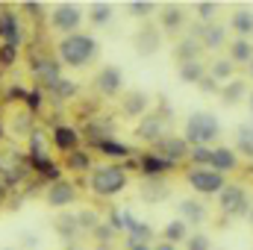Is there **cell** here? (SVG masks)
Instances as JSON below:
<instances>
[{
    "label": "cell",
    "mask_w": 253,
    "mask_h": 250,
    "mask_svg": "<svg viewBox=\"0 0 253 250\" xmlns=\"http://www.w3.org/2000/svg\"><path fill=\"white\" fill-rule=\"evenodd\" d=\"M91 233H94V239H97V242H103V245H106V242H109V239L115 236V230H112V224H97V227H94Z\"/></svg>",
    "instance_id": "obj_39"
},
{
    "label": "cell",
    "mask_w": 253,
    "mask_h": 250,
    "mask_svg": "<svg viewBox=\"0 0 253 250\" xmlns=\"http://www.w3.org/2000/svg\"><path fill=\"white\" fill-rule=\"evenodd\" d=\"M97 150L106 153V156H129V147L121 144V141H115V138H103V141L97 144Z\"/></svg>",
    "instance_id": "obj_31"
},
{
    "label": "cell",
    "mask_w": 253,
    "mask_h": 250,
    "mask_svg": "<svg viewBox=\"0 0 253 250\" xmlns=\"http://www.w3.org/2000/svg\"><path fill=\"white\" fill-rule=\"evenodd\" d=\"M65 165H68V171H88L91 168V156L85 153V150H74V153H68V159H65Z\"/></svg>",
    "instance_id": "obj_30"
},
{
    "label": "cell",
    "mask_w": 253,
    "mask_h": 250,
    "mask_svg": "<svg viewBox=\"0 0 253 250\" xmlns=\"http://www.w3.org/2000/svg\"><path fill=\"white\" fill-rule=\"evenodd\" d=\"M248 106H251V112H253V91L248 94Z\"/></svg>",
    "instance_id": "obj_44"
},
{
    "label": "cell",
    "mask_w": 253,
    "mask_h": 250,
    "mask_svg": "<svg viewBox=\"0 0 253 250\" xmlns=\"http://www.w3.org/2000/svg\"><path fill=\"white\" fill-rule=\"evenodd\" d=\"M218 209L227 215V218H245L251 212V197L248 191L236 183H227V188L218 194Z\"/></svg>",
    "instance_id": "obj_4"
},
{
    "label": "cell",
    "mask_w": 253,
    "mask_h": 250,
    "mask_svg": "<svg viewBox=\"0 0 253 250\" xmlns=\"http://www.w3.org/2000/svg\"><path fill=\"white\" fill-rule=\"evenodd\" d=\"M15 59H18V47L0 44V65H3V68H9V65H15Z\"/></svg>",
    "instance_id": "obj_38"
},
{
    "label": "cell",
    "mask_w": 253,
    "mask_h": 250,
    "mask_svg": "<svg viewBox=\"0 0 253 250\" xmlns=\"http://www.w3.org/2000/svg\"><path fill=\"white\" fill-rule=\"evenodd\" d=\"M186 183H189L197 194H221L227 188V177L212 171V168H194L191 165L186 171Z\"/></svg>",
    "instance_id": "obj_5"
},
{
    "label": "cell",
    "mask_w": 253,
    "mask_h": 250,
    "mask_svg": "<svg viewBox=\"0 0 253 250\" xmlns=\"http://www.w3.org/2000/svg\"><path fill=\"white\" fill-rule=\"evenodd\" d=\"M209 168L218 171V174H230V171H236V168H239V153H236V147H212Z\"/></svg>",
    "instance_id": "obj_15"
},
{
    "label": "cell",
    "mask_w": 253,
    "mask_h": 250,
    "mask_svg": "<svg viewBox=\"0 0 253 250\" xmlns=\"http://www.w3.org/2000/svg\"><path fill=\"white\" fill-rule=\"evenodd\" d=\"M121 109H124L126 118H138V115H147L150 109V94L141 91V88H132L121 94Z\"/></svg>",
    "instance_id": "obj_13"
},
{
    "label": "cell",
    "mask_w": 253,
    "mask_h": 250,
    "mask_svg": "<svg viewBox=\"0 0 253 250\" xmlns=\"http://www.w3.org/2000/svg\"><path fill=\"white\" fill-rule=\"evenodd\" d=\"M6 250H12V248H6Z\"/></svg>",
    "instance_id": "obj_46"
},
{
    "label": "cell",
    "mask_w": 253,
    "mask_h": 250,
    "mask_svg": "<svg viewBox=\"0 0 253 250\" xmlns=\"http://www.w3.org/2000/svg\"><path fill=\"white\" fill-rule=\"evenodd\" d=\"M186 24V15L180 6H162V15H159V27L165 33H177L180 27Z\"/></svg>",
    "instance_id": "obj_23"
},
{
    "label": "cell",
    "mask_w": 253,
    "mask_h": 250,
    "mask_svg": "<svg viewBox=\"0 0 253 250\" xmlns=\"http://www.w3.org/2000/svg\"><path fill=\"white\" fill-rule=\"evenodd\" d=\"M218 94H221V100H224L227 106H236V103H242L251 91H248V83H245V80H230L227 85H221Z\"/></svg>",
    "instance_id": "obj_20"
},
{
    "label": "cell",
    "mask_w": 253,
    "mask_h": 250,
    "mask_svg": "<svg viewBox=\"0 0 253 250\" xmlns=\"http://www.w3.org/2000/svg\"><path fill=\"white\" fill-rule=\"evenodd\" d=\"M30 71H33V77H36V83L42 85V88H56V83L62 80L59 77V62L56 59H50V56H44V59H33L30 62Z\"/></svg>",
    "instance_id": "obj_10"
},
{
    "label": "cell",
    "mask_w": 253,
    "mask_h": 250,
    "mask_svg": "<svg viewBox=\"0 0 253 250\" xmlns=\"http://www.w3.org/2000/svg\"><path fill=\"white\" fill-rule=\"evenodd\" d=\"M200 50H203V44H200V39H183L180 44H177V62H191V59H197L200 56Z\"/></svg>",
    "instance_id": "obj_28"
},
{
    "label": "cell",
    "mask_w": 253,
    "mask_h": 250,
    "mask_svg": "<svg viewBox=\"0 0 253 250\" xmlns=\"http://www.w3.org/2000/svg\"><path fill=\"white\" fill-rule=\"evenodd\" d=\"M177 209H180V221H186L189 227H200V224L209 218L206 203H200V200H194V197L180 200V203H177Z\"/></svg>",
    "instance_id": "obj_14"
},
{
    "label": "cell",
    "mask_w": 253,
    "mask_h": 250,
    "mask_svg": "<svg viewBox=\"0 0 253 250\" xmlns=\"http://www.w3.org/2000/svg\"><path fill=\"white\" fill-rule=\"evenodd\" d=\"M153 150H156V156H162V159H168V162H180V159H189V141L186 138H180V135H165L162 141H156L153 144Z\"/></svg>",
    "instance_id": "obj_9"
},
{
    "label": "cell",
    "mask_w": 253,
    "mask_h": 250,
    "mask_svg": "<svg viewBox=\"0 0 253 250\" xmlns=\"http://www.w3.org/2000/svg\"><path fill=\"white\" fill-rule=\"evenodd\" d=\"M21 18L18 12L12 9H0V42L9 44V47H18L21 44Z\"/></svg>",
    "instance_id": "obj_11"
},
{
    "label": "cell",
    "mask_w": 253,
    "mask_h": 250,
    "mask_svg": "<svg viewBox=\"0 0 253 250\" xmlns=\"http://www.w3.org/2000/svg\"><path fill=\"white\" fill-rule=\"evenodd\" d=\"M177 74H180V80L183 83H189V85H197L206 74H209V65H203L200 59H191V62H180L177 65Z\"/></svg>",
    "instance_id": "obj_19"
},
{
    "label": "cell",
    "mask_w": 253,
    "mask_h": 250,
    "mask_svg": "<svg viewBox=\"0 0 253 250\" xmlns=\"http://www.w3.org/2000/svg\"><path fill=\"white\" fill-rule=\"evenodd\" d=\"M221 135V121L212 112H191L186 118V141L189 147H212V141Z\"/></svg>",
    "instance_id": "obj_2"
},
{
    "label": "cell",
    "mask_w": 253,
    "mask_h": 250,
    "mask_svg": "<svg viewBox=\"0 0 253 250\" xmlns=\"http://www.w3.org/2000/svg\"><path fill=\"white\" fill-rule=\"evenodd\" d=\"M159 44H162V42H159V30H156V27H150V24H147L144 30H138V33H135V50H138V53L153 56V53L159 50Z\"/></svg>",
    "instance_id": "obj_17"
},
{
    "label": "cell",
    "mask_w": 253,
    "mask_h": 250,
    "mask_svg": "<svg viewBox=\"0 0 253 250\" xmlns=\"http://www.w3.org/2000/svg\"><path fill=\"white\" fill-rule=\"evenodd\" d=\"M97 53H100V47L88 33H74L59 42V59H62V65H71V68L88 65Z\"/></svg>",
    "instance_id": "obj_1"
},
{
    "label": "cell",
    "mask_w": 253,
    "mask_h": 250,
    "mask_svg": "<svg viewBox=\"0 0 253 250\" xmlns=\"http://www.w3.org/2000/svg\"><path fill=\"white\" fill-rule=\"evenodd\" d=\"M153 250H177V245H171V242H159V245H153Z\"/></svg>",
    "instance_id": "obj_43"
},
{
    "label": "cell",
    "mask_w": 253,
    "mask_h": 250,
    "mask_svg": "<svg viewBox=\"0 0 253 250\" xmlns=\"http://www.w3.org/2000/svg\"><path fill=\"white\" fill-rule=\"evenodd\" d=\"M124 248L126 250H153V245H147V242H135V239H126Z\"/></svg>",
    "instance_id": "obj_41"
},
{
    "label": "cell",
    "mask_w": 253,
    "mask_h": 250,
    "mask_svg": "<svg viewBox=\"0 0 253 250\" xmlns=\"http://www.w3.org/2000/svg\"><path fill=\"white\" fill-rule=\"evenodd\" d=\"M24 12H30L33 18H39V12H42V3H24Z\"/></svg>",
    "instance_id": "obj_42"
},
{
    "label": "cell",
    "mask_w": 253,
    "mask_h": 250,
    "mask_svg": "<svg viewBox=\"0 0 253 250\" xmlns=\"http://www.w3.org/2000/svg\"><path fill=\"white\" fill-rule=\"evenodd\" d=\"M194 12H197V18H200L203 24H215L218 3H209V0H203V3H194Z\"/></svg>",
    "instance_id": "obj_32"
},
{
    "label": "cell",
    "mask_w": 253,
    "mask_h": 250,
    "mask_svg": "<svg viewBox=\"0 0 253 250\" xmlns=\"http://www.w3.org/2000/svg\"><path fill=\"white\" fill-rule=\"evenodd\" d=\"M44 200H47L53 209H65V206L77 203V186H74V183H68V180H56V183H50V186H47Z\"/></svg>",
    "instance_id": "obj_12"
},
{
    "label": "cell",
    "mask_w": 253,
    "mask_h": 250,
    "mask_svg": "<svg viewBox=\"0 0 253 250\" xmlns=\"http://www.w3.org/2000/svg\"><path fill=\"white\" fill-rule=\"evenodd\" d=\"M189 159L194 168H209V159H212V147H191Z\"/></svg>",
    "instance_id": "obj_35"
},
{
    "label": "cell",
    "mask_w": 253,
    "mask_h": 250,
    "mask_svg": "<svg viewBox=\"0 0 253 250\" xmlns=\"http://www.w3.org/2000/svg\"><path fill=\"white\" fill-rule=\"evenodd\" d=\"M230 59L236 65H251L253 62L251 39H233V42H230Z\"/></svg>",
    "instance_id": "obj_24"
},
{
    "label": "cell",
    "mask_w": 253,
    "mask_h": 250,
    "mask_svg": "<svg viewBox=\"0 0 253 250\" xmlns=\"http://www.w3.org/2000/svg\"><path fill=\"white\" fill-rule=\"evenodd\" d=\"M88 21H91L94 27H106V24L112 21V6H109V3H91Z\"/></svg>",
    "instance_id": "obj_29"
},
{
    "label": "cell",
    "mask_w": 253,
    "mask_h": 250,
    "mask_svg": "<svg viewBox=\"0 0 253 250\" xmlns=\"http://www.w3.org/2000/svg\"><path fill=\"white\" fill-rule=\"evenodd\" d=\"M126 9L132 12V18H150V12L156 9V3H150V0H132V3H126Z\"/></svg>",
    "instance_id": "obj_36"
},
{
    "label": "cell",
    "mask_w": 253,
    "mask_h": 250,
    "mask_svg": "<svg viewBox=\"0 0 253 250\" xmlns=\"http://www.w3.org/2000/svg\"><path fill=\"white\" fill-rule=\"evenodd\" d=\"M53 144L62 150V153H74L77 150V144H80V132L74 129V126H56L53 129Z\"/></svg>",
    "instance_id": "obj_21"
},
{
    "label": "cell",
    "mask_w": 253,
    "mask_h": 250,
    "mask_svg": "<svg viewBox=\"0 0 253 250\" xmlns=\"http://www.w3.org/2000/svg\"><path fill=\"white\" fill-rule=\"evenodd\" d=\"M186 250H212V239L206 236V233H189V239H186Z\"/></svg>",
    "instance_id": "obj_34"
},
{
    "label": "cell",
    "mask_w": 253,
    "mask_h": 250,
    "mask_svg": "<svg viewBox=\"0 0 253 250\" xmlns=\"http://www.w3.org/2000/svg\"><path fill=\"white\" fill-rule=\"evenodd\" d=\"M171 168H174V162H168V159H162L156 153H144L141 156V174L147 180H159V174H168Z\"/></svg>",
    "instance_id": "obj_18"
},
{
    "label": "cell",
    "mask_w": 253,
    "mask_h": 250,
    "mask_svg": "<svg viewBox=\"0 0 253 250\" xmlns=\"http://www.w3.org/2000/svg\"><path fill=\"white\" fill-rule=\"evenodd\" d=\"M200 44H203V50H221L227 44V27L224 24H206L200 30Z\"/></svg>",
    "instance_id": "obj_16"
},
{
    "label": "cell",
    "mask_w": 253,
    "mask_h": 250,
    "mask_svg": "<svg viewBox=\"0 0 253 250\" xmlns=\"http://www.w3.org/2000/svg\"><path fill=\"white\" fill-rule=\"evenodd\" d=\"M189 239V224L186 221H168L165 224V230H162V242H171V245H180V242H186Z\"/></svg>",
    "instance_id": "obj_26"
},
{
    "label": "cell",
    "mask_w": 253,
    "mask_h": 250,
    "mask_svg": "<svg viewBox=\"0 0 253 250\" xmlns=\"http://www.w3.org/2000/svg\"><path fill=\"white\" fill-rule=\"evenodd\" d=\"M53 94H56L59 100L74 97V94H77V83H71V80H59V83H56V88H53Z\"/></svg>",
    "instance_id": "obj_37"
},
{
    "label": "cell",
    "mask_w": 253,
    "mask_h": 250,
    "mask_svg": "<svg viewBox=\"0 0 253 250\" xmlns=\"http://www.w3.org/2000/svg\"><path fill=\"white\" fill-rule=\"evenodd\" d=\"M80 24H83V12L77 3H59L53 12H50V27L62 36H74L80 33Z\"/></svg>",
    "instance_id": "obj_6"
},
{
    "label": "cell",
    "mask_w": 253,
    "mask_h": 250,
    "mask_svg": "<svg viewBox=\"0 0 253 250\" xmlns=\"http://www.w3.org/2000/svg\"><path fill=\"white\" fill-rule=\"evenodd\" d=\"M197 85H200V91H206V94H218V91H221V85H218V83H215L209 74H206V77H203Z\"/></svg>",
    "instance_id": "obj_40"
},
{
    "label": "cell",
    "mask_w": 253,
    "mask_h": 250,
    "mask_svg": "<svg viewBox=\"0 0 253 250\" xmlns=\"http://www.w3.org/2000/svg\"><path fill=\"white\" fill-rule=\"evenodd\" d=\"M236 153L253 159V124H239V129H236Z\"/></svg>",
    "instance_id": "obj_27"
},
{
    "label": "cell",
    "mask_w": 253,
    "mask_h": 250,
    "mask_svg": "<svg viewBox=\"0 0 253 250\" xmlns=\"http://www.w3.org/2000/svg\"><path fill=\"white\" fill-rule=\"evenodd\" d=\"M94 85L103 97H118L124 94V71L118 65H103L94 77Z\"/></svg>",
    "instance_id": "obj_7"
},
{
    "label": "cell",
    "mask_w": 253,
    "mask_h": 250,
    "mask_svg": "<svg viewBox=\"0 0 253 250\" xmlns=\"http://www.w3.org/2000/svg\"><path fill=\"white\" fill-rule=\"evenodd\" d=\"M251 77H253V62H251Z\"/></svg>",
    "instance_id": "obj_45"
},
{
    "label": "cell",
    "mask_w": 253,
    "mask_h": 250,
    "mask_svg": "<svg viewBox=\"0 0 253 250\" xmlns=\"http://www.w3.org/2000/svg\"><path fill=\"white\" fill-rule=\"evenodd\" d=\"M126 171L121 165H97L91 168V177H88V186L97 197H115L126 188Z\"/></svg>",
    "instance_id": "obj_3"
},
{
    "label": "cell",
    "mask_w": 253,
    "mask_h": 250,
    "mask_svg": "<svg viewBox=\"0 0 253 250\" xmlns=\"http://www.w3.org/2000/svg\"><path fill=\"white\" fill-rule=\"evenodd\" d=\"M233 74H236V62L230 59V56H224V59H215V62L209 65V77L221 85V83H230L233 80Z\"/></svg>",
    "instance_id": "obj_25"
},
{
    "label": "cell",
    "mask_w": 253,
    "mask_h": 250,
    "mask_svg": "<svg viewBox=\"0 0 253 250\" xmlns=\"http://www.w3.org/2000/svg\"><path fill=\"white\" fill-rule=\"evenodd\" d=\"M230 30H236L239 39L253 36V12L251 9H236V12L230 15Z\"/></svg>",
    "instance_id": "obj_22"
},
{
    "label": "cell",
    "mask_w": 253,
    "mask_h": 250,
    "mask_svg": "<svg viewBox=\"0 0 253 250\" xmlns=\"http://www.w3.org/2000/svg\"><path fill=\"white\" fill-rule=\"evenodd\" d=\"M77 227H80V218H74V215H62V218L56 221V233H59L62 239H71V236L77 233Z\"/></svg>",
    "instance_id": "obj_33"
},
{
    "label": "cell",
    "mask_w": 253,
    "mask_h": 250,
    "mask_svg": "<svg viewBox=\"0 0 253 250\" xmlns=\"http://www.w3.org/2000/svg\"><path fill=\"white\" fill-rule=\"evenodd\" d=\"M168 135V126H165V115H156V112H147L138 124H135V138L147 141V144H156Z\"/></svg>",
    "instance_id": "obj_8"
}]
</instances>
